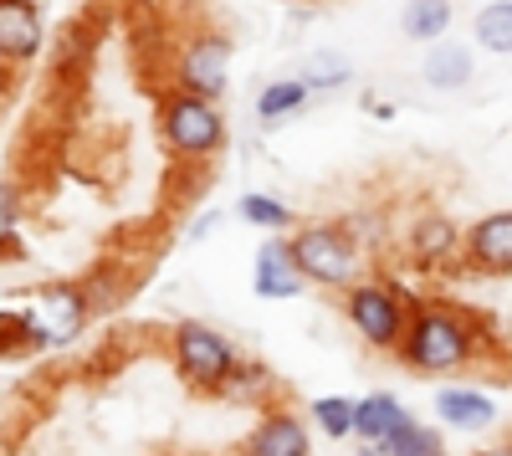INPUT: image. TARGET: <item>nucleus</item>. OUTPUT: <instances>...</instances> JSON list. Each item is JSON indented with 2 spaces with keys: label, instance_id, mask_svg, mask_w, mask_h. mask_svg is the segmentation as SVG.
<instances>
[{
  "label": "nucleus",
  "instance_id": "nucleus-16",
  "mask_svg": "<svg viewBox=\"0 0 512 456\" xmlns=\"http://www.w3.org/2000/svg\"><path fill=\"white\" fill-rule=\"evenodd\" d=\"M308 98H313V88L303 82V72H292V77H272L262 93H256V118L262 123H287V118H297L308 108Z\"/></svg>",
  "mask_w": 512,
  "mask_h": 456
},
{
  "label": "nucleus",
  "instance_id": "nucleus-9",
  "mask_svg": "<svg viewBox=\"0 0 512 456\" xmlns=\"http://www.w3.org/2000/svg\"><path fill=\"white\" fill-rule=\"evenodd\" d=\"M461 267L477 277H512V211H492L466 226Z\"/></svg>",
  "mask_w": 512,
  "mask_h": 456
},
{
  "label": "nucleus",
  "instance_id": "nucleus-15",
  "mask_svg": "<svg viewBox=\"0 0 512 456\" xmlns=\"http://www.w3.org/2000/svg\"><path fill=\"white\" fill-rule=\"evenodd\" d=\"M410 416V410L400 405V395H384V390H374V395H364L359 405H354V436L374 451L384 436H390L400 421Z\"/></svg>",
  "mask_w": 512,
  "mask_h": 456
},
{
  "label": "nucleus",
  "instance_id": "nucleus-25",
  "mask_svg": "<svg viewBox=\"0 0 512 456\" xmlns=\"http://www.w3.org/2000/svg\"><path fill=\"white\" fill-rule=\"evenodd\" d=\"M0 349H6V354L31 349V344H26V318H21V308H16V313H0Z\"/></svg>",
  "mask_w": 512,
  "mask_h": 456
},
{
  "label": "nucleus",
  "instance_id": "nucleus-1",
  "mask_svg": "<svg viewBox=\"0 0 512 456\" xmlns=\"http://www.w3.org/2000/svg\"><path fill=\"white\" fill-rule=\"evenodd\" d=\"M487 349H492L487 323L472 308L420 303V308H410V323H405V339H400L395 359L405 369H415V375H461V369H472Z\"/></svg>",
  "mask_w": 512,
  "mask_h": 456
},
{
  "label": "nucleus",
  "instance_id": "nucleus-20",
  "mask_svg": "<svg viewBox=\"0 0 512 456\" xmlns=\"http://www.w3.org/2000/svg\"><path fill=\"white\" fill-rule=\"evenodd\" d=\"M472 36H477L482 52L512 57V0H487V6L472 16Z\"/></svg>",
  "mask_w": 512,
  "mask_h": 456
},
{
  "label": "nucleus",
  "instance_id": "nucleus-11",
  "mask_svg": "<svg viewBox=\"0 0 512 456\" xmlns=\"http://www.w3.org/2000/svg\"><path fill=\"white\" fill-rule=\"evenodd\" d=\"M47 21L36 0H0V67H26L41 57Z\"/></svg>",
  "mask_w": 512,
  "mask_h": 456
},
{
  "label": "nucleus",
  "instance_id": "nucleus-8",
  "mask_svg": "<svg viewBox=\"0 0 512 456\" xmlns=\"http://www.w3.org/2000/svg\"><path fill=\"white\" fill-rule=\"evenodd\" d=\"M303 287H308V277H303V267H297V257H292L287 231H272L262 246H256V257H251V293L267 298V303H287V298L303 293Z\"/></svg>",
  "mask_w": 512,
  "mask_h": 456
},
{
  "label": "nucleus",
  "instance_id": "nucleus-18",
  "mask_svg": "<svg viewBox=\"0 0 512 456\" xmlns=\"http://www.w3.org/2000/svg\"><path fill=\"white\" fill-rule=\"evenodd\" d=\"M451 16H456V6L451 0H405V11H400V31L410 36V41H441L446 31H451Z\"/></svg>",
  "mask_w": 512,
  "mask_h": 456
},
{
  "label": "nucleus",
  "instance_id": "nucleus-26",
  "mask_svg": "<svg viewBox=\"0 0 512 456\" xmlns=\"http://www.w3.org/2000/svg\"><path fill=\"white\" fill-rule=\"evenodd\" d=\"M216 221H221L216 211H205V221H195V226H190V236H195V241H200V236H210V231H216Z\"/></svg>",
  "mask_w": 512,
  "mask_h": 456
},
{
  "label": "nucleus",
  "instance_id": "nucleus-21",
  "mask_svg": "<svg viewBox=\"0 0 512 456\" xmlns=\"http://www.w3.org/2000/svg\"><path fill=\"white\" fill-rule=\"evenodd\" d=\"M297 72H303V82H308V88L313 93H338V88H349V82H354V62L344 57V52H308V62L303 67H297Z\"/></svg>",
  "mask_w": 512,
  "mask_h": 456
},
{
  "label": "nucleus",
  "instance_id": "nucleus-10",
  "mask_svg": "<svg viewBox=\"0 0 512 456\" xmlns=\"http://www.w3.org/2000/svg\"><path fill=\"white\" fill-rule=\"evenodd\" d=\"M246 451L251 456H308L313 451V431L308 421L287 405H267L256 410V426L246 431Z\"/></svg>",
  "mask_w": 512,
  "mask_h": 456
},
{
  "label": "nucleus",
  "instance_id": "nucleus-23",
  "mask_svg": "<svg viewBox=\"0 0 512 456\" xmlns=\"http://www.w3.org/2000/svg\"><path fill=\"white\" fill-rule=\"evenodd\" d=\"M354 405L359 400H344V395H323V400H313V410H308V421L328 436V441H349L354 436Z\"/></svg>",
  "mask_w": 512,
  "mask_h": 456
},
{
  "label": "nucleus",
  "instance_id": "nucleus-13",
  "mask_svg": "<svg viewBox=\"0 0 512 456\" xmlns=\"http://www.w3.org/2000/svg\"><path fill=\"white\" fill-rule=\"evenodd\" d=\"M472 77H477V52L472 47H461V41H431V52L420 57V82L431 93H461V88H472Z\"/></svg>",
  "mask_w": 512,
  "mask_h": 456
},
{
  "label": "nucleus",
  "instance_id": "nucleus-5",
  "mask_svg": "<svg viewBox=\"0 0 512 456\" xmlns=\"http://www.w3.org/2000/svg\"><path fill=\"white\" fill-rule=\"evenodd\" d=\"M344 318L359 334V344L395 354L405 339V323H410V298L384 277H359L354 287H344Z\"/></svg>",
  "mask_w": 512,
  "mask_h": 456
},
{
  "label": "nucleus",
  "instance_id": "nucleus-12",
  "mask_svg": "<svg viewBox=\"0 0 512 456\" xmlns=\"http://www.w3.org/2000/svg\"><path fill=\"white\" fill-rule=\"evenodd\" d=\"M461 241H466V231H461L451 216H441V211H425V216H415V221H410V236H405V246H410V262H415L420 272L456 267V262H461Z\"/></svg>",
  "mask_w": 512,
  "mask_h": 456
},
{
  "label": "nucleus",
  "instance_id": "nucleus-14",
  "mask_svg": "<svg viewBox=\"0 0 512 456\" xmlns=\"http://www.w3.org/2000/svg\"><path fill=\"white\" fill-rule=\"evenodd\" d=\"M436 421L446 431H487L497 421V400L472 385H441L436 390Z\"/></svg>",
  "mask_w": 512,
  "mask_h": 456
},
{
  "label": "nucleus",
  "instance_id": "nucleus-4",
  "mask_svg": "<svg viewBox=\"0 0 512 456\" xmlns=\"http://www.w3.org/2000/svg\"><path fill=\"white\" fill-rule=\"evenodd\" d=\"M169 364H175V375L185 380V390L221 395L226 380H231V369L241 364V354H236V344L221 334L216 323L185 318V323L169 328Z\"/></svg>",
  "mask_w": 512,
  "mask_h": 456
},
{
  "label": "nucleus",
  "instance_id": "nucleus-3",
  "mask_svg": "<svg viewBox=\"0 0 512 456\" xmlns=\"http://www.w3.org/2000/svg\"><path fill=\"white\" fill-rule=\"evenodd\" d=\"M159 139L175 159H216L231 139V123L221 113V98H205L190 88H169L159 98Z\"/></svg>",
  "mask_w": 512,
  "mask_h": 456
},
{
  "label": "nucleus",
  "instance_id": "nucleus-22",
  "mask_svg": "<svg viewBox=\"0 0 512 456\" xmlns=\"http://www.w3.org/2000/svg\"><path fill=\"white\" fill-rule=\"evenodd\" d=\"M236 216L246 226H262V231H292V211H287V200L277 195H262V190H246L236 200Z\"/></svg>",
  "mask_w": 512,
  "mask_h": 456
},
{
  "label": "nucleus",
  "instance_id": "nucleus-6",
  "mask_svg": "<svg viewBox=\"0 0 512 456\" xmlns=\"http://www.w3.org/2000/svg\"><path fill=\"white\" fill-rule=\"evenodd\" d=\"M21 318H26V344L31 349H62V344L82 339V328L93 318V298L82 282H47L26 298Z\"/></svg>",
  "mask_w": 512,
  "mask_h": 456
},
{
  "label": "nucleus",
  "instance_id": "nucleus-19",
  "mask_svg": "<svg viewBox=\"0 0 512 456\" xmlns=\"http://www.w3.org/2000/svg\"><path fill=\"white\" fill-rule=\"evenodd\" d=\"M221 400H231V405H251V410H267V405L277 400V380L267 375L262 364H251V359H241V364L231 369V380H226Z\"/></svg>",
  "mask_w": 512,
  "mask_h": 456
},
{
  "label": "nucleus",
  "instance_id": "nucleus-17",
  "mask_svg": "<svg viewBox=\"0 0 512 456\" xmlns=\"http://www.w3.org/2000/svg\"><path fill=\"white\" fill-rule=\"evenodd\" d=\"M374 451H379V456H441V451H446V426H431V421L405 416Z\"/></svg>",
  "mask_w": 512,
  "mask_h": 456
},
{
  "label": "nucleus",
  "instance_id": "nucleus-7",
  "mask_svg": "<svg viewBox=\"0 0 512 456\" xmlns=\"http://www.w3.org/2000/svg\"><path fill=\"white\" fill-rule=\"evenodd\" d=\"M231 36L226 31H190L175 52V82L190 93H205V98H221L231 88Z\"/></svg>",
  "mask_w": 512,
  "mask_h": 456
},
{
  "label": "nucleus",
  "instance_id": "nucleus-2",
  "mask_svg": "<svg viewBox=\"0 0 512 456\" xmlns=\"http://www.w3.org/2000/svg\"><path fill=\"white\" fill-rule=\"evenodd\" d=\"M292 257L303 267L308 287H323V293H344L364 277V241L354 236L349 221H313L297 226L292 236Z\"/></svg>",
  "mask_w": 512,
  "mask_h": 456
},
{
  "label": "nucleus",
  "instance_id": "nucleus-24",
  "mask_svg": "<svg viewBox=\"0 0 512 456\" xmlns=\"http://www.w3.org/2000/svg\"><path fill=\"white\" fill-rule=\"evenodd\" d=\"M16 231H21V190L0 180V252H16Z\"/></svg>",
  "mask_w": 512,
  "mask_h": 456
}]
</instances>
